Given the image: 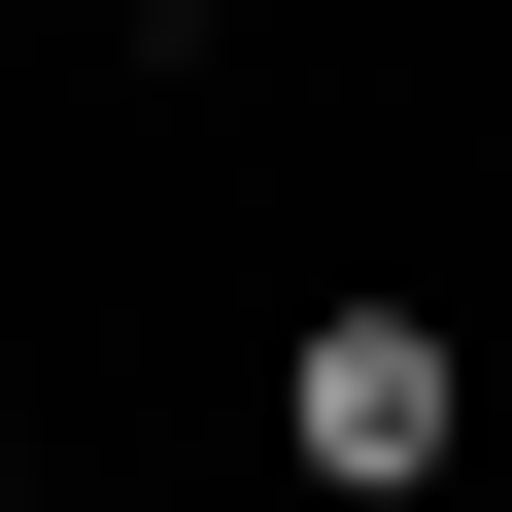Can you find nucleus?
Here are the masks:
<instances>
[{
    "label": "nucleus",
    "instance_id": "1",
    "mask_svg": "<svg viewBox=\"0 0 512 512\" xmlns=\"http://www.w3.org/2000/svg\"><path fill=\"white\" fill-rule=\"evenodd\" d=\"M274 478H308V512H376V478H478V308H410V274H308V308H274Z\"/></svg>",
    "mask_w": 512,
    "mask_h": 512
},
{
    "label": "nucleus",
    "instance_id": "2",
    "mask_svg": "<svg viewBox=\"0 0 512 512\" xmlns=\"http://www.w3.org/2000/svg\"><path fill=\"white\" fill-rule=\"evenodd\" d=\"M0 512H35V444H0Z\"/></svg>",
    "mask_w": 512,
    "mask_h": 512
},
{
    "label": "nucleus",
    "instance_id": "3",
    "mask_svg": "<svg viewBox=\"0 0 512 512\" xmlns=\"http://www.w3.org/2000/svg\"><path fill=\"white\" fill-rule=\"evenodd\" d=\"M376 512H444V478H376Z\"/></svg>",
    "mask_w": 512,
    "mask_h": 512
}]
</instances>
